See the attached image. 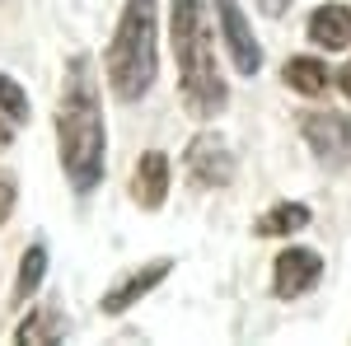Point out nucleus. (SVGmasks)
I'll use <instances>...</instances> for the list:
<instances>
[{"label":"nucleus","mask_w":351,"mask_h":346,"mask_svg":"<svg viewBox=\"0 0 351 346\" xmlns=\"http://www.w3.org/2000/svg\"><path fill=\"white\" fill-rule=\"evenodd\" d=\"M14 192H19L14 173H0V225H5V220H10V211H14Z\"/></svg>","instance_id":"16"},{"label":"nucleus","mask_w":351,"mask_h":346,"mask_svg":"<svg viewBox=\"0 0 351 346\" xmlns=\"http://www.w3.org/2000/svg\"><path fill=\"white\" fill-rule=\"evenodd\" d=\"M332 80H337V89H342V94L351 99V61L342 66V71H337V75H332Z\"/></svg>","instance_id":"17"},{"label":"nucleus","mask_w":351,"mask_h":346,"mask_svg":"<svg viewBox=\"0 0 351 346\" xmlns=\"http://www.w3.org/2000/svg\"><path fill=\"white\" fill-rule=\"evenodd\" d=\"M309 225V206L304 201H276L271 211L258 215V225H253V234H263V239H281V234H295Z\"/></svg>","instance_id":"12"},{"label":"nucleus","mask_w":351,"mask_h":346,"mask_svg":"<svg viewBox=\"0 0 351 346\" xmlns=\"http://www.w3.org/2000/svg\"><path fill=\"white\" fill-rule=\"evenodd\" d=\"M300 132H304L309 150L324 164H332V169L351 164V117L347 112H304Z\"/></svg>","instance_id":"4"},{"label":"nucleus","mask_w":351,"mask_h":346,"mask_svg":"<svg viewBox=\"0 0 351 346\" xmlns=\"http://www.w3.org/2000/svg\"><path fill=\"white\" fill-rule=\"evenodd\" d=\"M319 281H324V258L314 248H286L276 258V267H271V291L281 299H295V295L314 291Z\"/></svg>","instance_id":"6"},{"label":"nucleus","mask_w":351,"mask_h":346,"mask_svg":"<svg viewBox=\"0 0 351 346\" xmlns=\"http://www.w3.org/2000/svg\"><path fill=\"white\" fill-rule=\"evenodd\" d=\"M160 71V10L155 0H127L108 42V84L122 103H141Z\"/></svg>","instance_id":"3"},{"label":"nucleus","mask_w":351,"mask_h":346,"mask_svg":"<svg viewBox=\"0 0 351 346\" xmlns=\"http://www.w3.org/2000/svg\"><path fill=\"white\" fill-rule=\"evenodd\" d=\"M183 164H188V178L197 187H225L230 178H234V155H230L225 136H216V132L192 136Z\"/></svg>","instance_id":"5"},{"label":"nucleus","mask_w":351,"mask_h":346,"mask_svg":"<svg viewBox=\"0 0 351 346\" xmlns=\"http://www.w3.org/2000/svg\"><path fill=\"white\" fill-rule=\"evenodd\" d=\"M0 112L19 127V122H28V94L19 89V80H10V75H0Z\"/></svg>","instance_id":"15"},{"label":"nucleus","mask_w":351,"mask_h":346,"mask_svg":"<svg viewBox=\"0 0 351 346\" xmlns=\"http://www.w3.org/2000/svg\"><path fill=\"white\" fill-rule=\"evenodd\" d=\"M56 150L61 169L75 187V197H89L108 173V127H104V103L94 84V61L71 56L66 61V84L56 103Z\"/></svg>","instance_id":"1"},{"label":"nucleus","mask_w":351,"mask_h":346,"mask_svg":"<svg viewBox=\"0 0 351 346\" xmlns=\"http://www.w3.org/2000/svg\"><path fill=\"white\" fill-rule=\"evenodd\" d=\"M216 10H220V28H225V47L234 56L239 75H258V71H263V47H258L253 33H248V19H243L239 0H216Z\"/></svg>","instance_id":"8"},{"label":"nucleus","mask_w":351,"mask_h":346,"mask_svg":"<svg viewBox=\"0 0 351 346\" xmlns=\"http://www.w3.org/2000/svg\"><path fill=\"white\" fill-rule=\"evenodd\" d=\"M169 42L178 61L183 99L197 117H216L230 103V84L216 66V42L206 33V5L202 0H169Z\"/></svg>","instance_id":"2"},{"label":"nucleus","mask_w":351,"mask_h":346,"mask_svg":"<svg viewBox=\"0 0 351 346\" xmlns=\"http://www.w3.org/2000/svg\"><path fill=\"white\" fill-rule=\"evenodd\" d=\"M66 337V319L56 309H33L19 328H14V342L19 346H52Z\"/></svg>","instance_id":"13"},{"label":"nucleus","mask_w":351,"mask_h":346,"mask_svg":"<svg viewBox=\"0 0 351 346\" xmlns=\"http://www.w3.org/2000/svg\"><path fill=\"white\" fill-rule=\"evenodd\" d=\"M169 267H173L169 258H155V262H145V267H136V271H127V276H122L112 291H104L99 309H104L108 319L127 314L132 304H141V299H145V295H150V291H155V286L164 281V276H169Z\"/></svg>","instance_id":"7"},{"label":"nucleus","mask_w":351,"mask_h":346,"mask_svg":"<svg viewBox=\"0 0 351 346\" xmlns=\"http://www.w3.org/2000/svg\"><path fill=\"white\" fill-rule=\"evenodd\" d=\"M43 271H47V248L43 243H33L24 253V262H19V276H14V304H28L38 286H43Z\"/></svg>","instance_id":"14"},{"label":"nucleus","mask_w":351,"mask_h":346,"mask_svg":"<svg viewBox=\"0 0 351 346\" xmlns=\"http://www.w3.org/2000/svg\"><path fill=\"white\" fill-rule=\"evenodd\" d=\"M281 80L291 84L295 94H328V84H332V75H328V66L319 61V56H291L286 66H281Z\"/></svg>","instance_id":"11"},{"label":"nucleus","mask_w":351,"mask_h":346,"mask_svg":"<svg viewBox=\"0 0 351 346\" xmlns=\"http://www.w3.org/2000/svg\"><path fill=\"white\" fill-rule=\"evenodd\" d=\"M10 136H14V122H10V117L0 112V145H10Z\"/></svg>","instance_id":"18"},{"label":"nucleus","mask_w":351,"mask_h":346,"mask_svg":"<svg viewBox=\"0 0 351 346\" xmlns=\"http://www.w3.org/2000/svg\"><path fill=\"white\" fill-rule=\"evenodd\" d=\"M309 42L324 52H347L351 47V5H319L309 14Z\"/></svg>","instance_id":"10"},{"label":"nucleus","mask_w":351,"mask_h":346,"mask_svg":"<svg viewBox=\"0 0 351 346\" xmlns=\"http://www.w3.org/2000/svg\"><path fill=\"white\" fill-rule=\"evenodd\" d=\"M132 197L136 206H145V211H160L164 197H169V155L164 150H145L141 164H136L132 173Z\"/></svg>","instance_id":"9"}]
</instances>
